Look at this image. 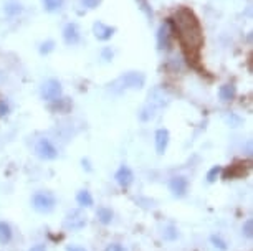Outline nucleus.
I'll use <instances>...</instances> for the list:
<instances>
[{
	"instance_id": "f257e3e1",
	"label": "nucleus",
	"mask_w": 253,
	"mask_h": 251,
	"mask_svg": "<svg viewBox=\"0 0 253 251\" xmlns=\"http://www.w3.org/2000/svg\"><path fill=\"white\" fill-rule=\"evenodd\" d=\"M170 23H174V30L177 32V36L185 51V56L189 58V61H195L199 58L200 46L204 43L202 28H200L197 17L189 8H179Z\"/></svg>"
},
{
	"instance_id": "f03ea898",
	"label": "nucleus",
	"mask_w": 253,
	"mask_h": 251,
	"mask_svg": "<svg viewBox=\"0 0 253 251\" xmlns=\"http://www.w3.org/2000/svg\"><path fill=\"white\" fill-rule=\"evenodd\" d=\"M170 103V94L167 93V89H164L162 86L154 88L149 93V99H147V104L142 108V111L139 112L141 121H151L154 119L156 112L162 109L164 106Z\"/></svg>"
},
{
	"instance_id": "7ed1b4c3",
	"label": "nucleus",
	"mask_w": 253,
	"mask_h": 251,
	"mask_svg": "<svg viewBox=\"0 0 253 251\" xmlns=\"http://www.w3.org/2000/svg\"><path fill=\"white\" fill-rule=\"evenodd\" d=\"M146 83V76L139 71H129V73H124L123 76H119L118 79L109 84L113 93L121 94L123 91H127V89H141Z\"/></svg>"
},
{
	"instance_id": "20e7f679",
	"label": "nucleus",
	"mask_w": 253,
	"mask_h": 251,
	"mask_svg": "<svg viewBox=\"0 0 253 251\" xmlns=\"http://www.w3.org/2000/svg\"><path fill=\"white\" fill-rule=\"evenodd\" d=\"M56 205V198L51 192H35L32 197V207L40 213H50Z\"/></svg>"
},
{
	"instance_id": "39448f33",
	"label": "nucleus",
	"mask_w": 253,
	"mask_h": 251,
	"mask_svg": "<svg viewBox=\"0 0 253 251\" xmlns=\"http://www.w3.org/2000/svg\"><path fill=\"white\" fill-rule=\"evenodd\" d=\"M42 98L45 101H58L61 98V93H63V88H61V83L58 79H46V81L42 84Z\"/></svg>"
},
{
	"instance_id": "423d86ee",
	"label": "nucleus",
	"mask_w": 253,
	"mask_h": 251,
	"mask_svg": "<svg viewBox=\"0 0 253 251\" xmlns=\"http://www.w3.org/2000/svg\"><path fill=\"white\" fill-rule=\"evenodd\" d=\"M86 215L81 210H71L68 215L65 216L63 226L70 231H80L86 226Z\"/></svg>"
},
{
	"instance_id": "0eeeda50",
	"label": "nucleus",
	"mask_w": 253,
	"mask_h": 251,
	"mask_svg": "<svg viewBox=\"0 0 253 251\" xmlns=\"http://www.w3.org/2000/svg\"><path fill=\"white\" fill-rule=\"evenodd\" d=\"M35 152L40 159L43 160H53L58 155V150L48 139H40L35 145Z\"/></svg>"
},
{
	"instance_id": "6e6552de",
	"label": "nucleus",
	"mask_w": 253,
	"mask_h": 251,
	"mask_svg": "<svg viewBox=\"0 0 253 251\" xmlns=\"http://www.w3.org/2000/svg\"><path fill=\"white\" fill-rule=\"evenodd\" d=\"M170 36H172V30H170V22L162 23L157 30V46L159 50H169L170 48Z\"/></svg>"
},
{
	"instance_id": "1a4fd4ad",
	"label": "nucleus",
	"mask_w": 253,
	"mask_h": 251,
	"mask_svg": "<svg viewBox=\"0 0 253 251\" xmlns=\"http://www.w3.org/2000/svg\"><path fill=\"white\" fill-rule=\"evenodd\" d=\"M187 187H189V180L182 175H177V177H172L169 182V188L172 192V195L175 197H184L185 192H187Z\"/></svg>"
},
{
	"instance_id": "9d476101",
	"label": "nucleus",
	"mask_w": 253,
	"mask_h": 251,
	"mask_svg": "<svg viewBox=\"0 0 253 251\" xmlns=\"http://www.w3.org/2000/svg\"><path fill=\"white\" fill-rule=\"evenodd\" d=\"M114 32H116V28L109 27V25H106V23H103V22H96L93 25L94 36H96L98 40H101V41H108L114 35Z\"/></svg>"
},
{
	"instance_id": "9b49d317",
	"label": "nucleus",
	"mask_w": 253,
	"mask_h": 251,
	"mask_svg": "<svg viewBox=\"0 0 253 251\" xmlns=\"http://www.w3.org/2000/svg\"><path fill=\"white\" fill-rule=\"evenodd\" d=\"M80 28L76 23H66L63 28V40L66 45H76L80 41Z\"/></svg>"
},
{
	"instance_id": "f8f14e48",
	"label": "nucleus",
	"mask_w": 253,
	"mask_h": 251,
	"mask_svg": "<svg viewBox=\"0 0 253 251\" xmlns=\"http://www.w3.org/2000/svg\"><path fill=\"white\" fill-rule=\"evenodd\" d=\"M114 179H116V182L119 183L121 187H129L132 180H134V174H132V170L129 167H126V165H123V167L118 169L116 175H114Z\"/></svg>"
},
{
	"instance_id": "ddd939ff",
	"label": "nucleus",
	"mask_w": 253,
	"mask_h": 251,
	"mask_svg": "<svg viewBox=\"0 0 253 251\" xmlns=\"http://www.w3.org/2000/svg\"><path fill=\"white\" fill-rule=\"evenodd\" d=\"M167 144H169V131L167 129H157L156 131V150L157 154L162 155L166 152Z\"/></svg>"
},
{
	"instance_id": "4468645a",
	"label": "nucleus",
	"mask_w": 253,
	"mask_h": 251,
	"mask_svg": "<svg viewBox=\"0 0 253 251\" xmlns=\"http://www.w3.org/2000/svg\"><path fill=\"white\" fill-rule=\"evenodd\" d=\"M237 94V89L233 84H223V86H220V89H218V98H220V101L223 103H230L233 98H235Z\"/></svg>"
},
{
	"instance_id": "2eb2a0df",
	"label": "nucleus",
	"mask_w": 253,
	"mask_h": 251,
	"mask_svg": "<svg viewBox=\"0 0 253 251\" xmlns=\"http://www.w3.org/2000/svg\"><path fill=\"white\" fill-rule=\"evenodd\" d=\"M96 216L103 225H109L113 221V210L108 207H99L96 210Z\"/></svg>"
},
{
	"instance_id": "dca6fc26",
	"label": "nucleus",
	"mask_w": 253,
	"mask_h": 251,
	"mask_svg": "<svg viewBox=\"0 0 253 251\" xmlns=\"http://www.w3.org/2000/svg\"><path fill=\"white\" fill-rule=\"evenodd\" d=\"M12 240V228L5 221H0V245H8Z\"/></svg>"
},
{
	"instance_id": "f3484780",
	"label": "nucleus",
	"mask_w": 253,
	"mask_h": 251,
	"mask_svg": "<svg viewBox=\"0 0 253 251\" xmlns=\"http://www.w3.org/2000/svg\"><path fill=\"white\" fill-rule=\"evenodd\" d=\"M76 202L81 207H91L93 205V197L88 190H80L76 193Z\"/></svg>"
},
{
	"instance_id": "a211bd4d",
	"label": "nucleus",
	"mask_w": 253,
	"mask_h": 251,
	"mask_svg": "<svg viewBox=\"0 0 253 251\" xmlns=\"http://www.w3.org/2000/svg\"><path fill=\"white\" fill-rule=\"evenodd\" d=\"M177 228L172 225H169V226H166L164 230H162V238L167 240V241H174L175 238H177Z\"/></svg>"
},
{
	"instance_id": "6ab92c4d",
	"label": "nucleus",
	"mask_w": 253,
	"mask_h": 251,
	"mask_svg": "<svg viewBox=\"0 0 253 251\" xmlns=\"http://www.w3.org/2000/svg\"><path fill=\"white\" fill-rule=\"evenodd\" d=\"M5 12H7V15L15 17L22 12V5L18 2H15V0H12V2H8L5 5Z\"/></svg>"
},
{
	"instance_id": "aec40b11",
	"label": "nucleus",
	"mask_w": 253,
	"mask_h": 251,
	"mask_svg": "<svg viewBox=\"0 0 253 251\" xmlns=\"http://www.w3.org/2000/svg\"><path fill=\"white\" fill-rule=\"evenodd\" d=\"M61 5H63V0H43V7H45V10H48V12L60 10Z\"/></svg>"
},
{
	"instance_id": "412c9836",
	"label": "nucleus",
	"mask_w": 253,
	"mask_h": 251,
	"mask_svg": "<svg viewBox=\"0 0 253 251\" xmlns=\"http://www.w3.org/2000/svg\"><path fill=\"white\" fill-rule=\"evenodd\" d=\"M220 172H222V167H220V165H213V167L207 172V182H209V183L215 182V180H217V177L220 175Z\"/></svg>"
},
{
	"instance_id": "4be33fe9",
	"label": "nucleus",
	"mask_w": 253,
	"mask_h": 251,
	"mask_svg": "<svg viewBox=\"0 0 253 251\" xmlns=\"http://www.w3.org/2000/svg\"><path fill=\"white\" fill-rule=\"evenodd\" d=\"M210 241H212V245L215 246V248H218V250H222V251H225L227 250V243L223 241L220 236H217V235H212L210 236Z\"/></svg>"
},
{
	"instance_id": "5701e85b",
	"label": "nucleus",
	"mask_w": 253,
	"mask_h": 251,
	"mask_svg": "<svg viewBox=\"0 0 253 251\" xmlns=\"http://www.w3.org/2000/svg\"><path fill=\"white\" fill-rule=\"evenodd\" d=\"M225 121H227V124H230V127H238L242 124V119L238 116H235V114H227L225 116Z\"/></svg>"
},
{
	"instance_id": "b1692460",
	"label": "nucleus",
	"mask_w": 253,
	"mask_h": 251,
	"mask_svg": "<svg viewBox=\"0 0 253 251\" xmlns=\"http://www.w3.org/2000/svg\"><path fill=\"white\" fill-rule=\"evenodd\" d=\"M242 231H243V235H245L247 238H252V236H253V221L252 220H247L245 223H243Z\"/></svg>"
},
{
	"instance_id": "393cba45",
	"label": "nucleus",
	"mask_w": 253,
	"mask_h": 251,
	"mask_svg": "<svg viewBox=\"0 0 253 251\" xmlns=\"http://www.w3.org/2000/svg\"><path fill=\"white\" fill-rule=\"evenodd\" d=\"M53 48H55V43H53L51 40H48V41H45V43H42V46H40V53H42V55H48Z\"/></svg>"
},
{
	"instance_id": "a878e982",
	"label": "nucleus",
	"mask_w": 253,
	"mask_h": 251,
	"mask_svg": "<svg viewBox=\"0 0 253 251\" xmlns=\"http://www.w3.org/2000/svg\"><path fill=\"white\" fill-rule=\"evenodd\" d=\"M99 2H101V0H81V3L88 8H96L99 5Z\"/></svg>"
},
{
	"instance_id": "bb28decb",
	"label": "nucleus",
	"mask_w": 253,
	"mask_h": 251,
	"mask_svg": "<svg viewBox=\"0 0 253 251\" xmlns=\"http://www.w3.org/2000/svg\"><path fill=\"white\" fill-rule=\"evenodd\" d=\"M106 251H127L124 246H121L119 243H113V245H108V248Z\"/></svg>"
},
{
	"instance_id": "cd10ccee",
	"label": "nucleus",
	"mask_w": 253,
	"mask_h": 251,
	"mask_svg": "<svg viewBox=\"0 0 253 251\" xmlns=\"http://www.w3.org/2000/svg\"><path fill=\"white\" fill-rule=\"evenodd\" d=\"M7 112H8V104H7V101L0 99V116H5Z\"/></svg>"
},
{
	"instance_id": "c85d7f7f",
	"label": "nucleus",
	"mask_w": 253,
	"mask_h": 251,
	"mask_svg": "<svg viewBox=\"0 0 253 251\" xmlns=\"http://www.w3.org/2000/svg\"><path fill=\"white\" fill-rule=\"evenodd\" d=\"M139 2H141V8H142V10H144L146 13H147V15H152V12H151V8H149V5H147V2H146V0H139Z\"/></svg>"
},
{
	"instance_id": "c756f323",
	"label": "nucleus",
	"mask_w": 253,
	"mask_h": 251,
	"mask_svg": "<svg viewBox=\"0 0 253 251\" xmlns=\"http://www.w3.org/2000/svg\"><path fill=\"white\" fill-rule=\"evenodd\" d=\"M103 58L106 60V61H109V60L113 58V51L109 50V48H104V50H103Z\"/></svg>"
},
{
	"instance_id": "7c9ffc66",
	"label": "nucleus",
	"mask_w": 253,
	"mask_h": 251,
	"mask_svg": "<svg viewBox=\"0 0 253 251\" xmlns=\"http://www.w3.org/2000/svg\"><path fill=\"white\" fill-rule=\"evenodd\" d=\"M28 251H46V246L45 245H35V246H32Z\"/></svg>"
},
{
	"instance_id": "2f4dec72",
	"label": "nucleus",
	"mask_w": 253,
	"mask_h": 251,
	"mask_svg": "<svg viewBox=\"0 0 253 251\" xmlns=\"http://www.w3.org/2000/svg\"><path fill=\"white\" fill-rule=\"evenodd\" d=\"M66 251H86L84 248H81V246H76V245H71L66 248Z\"/></svg>"
}]
</instances>
